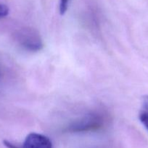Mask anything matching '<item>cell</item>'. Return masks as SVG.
Masks as SVG:
<instances>
[{
	"label": "cell",
	"instance_id": "obj_8",
	"mask_svg": "<svg viewBox=\"0 0 148 148\" xmlns=\"http://www.w3.org/2000/svg\"><path fill=\"white\" fill-rule=\"evenodd\" d=\"M3 143H4V145H5V147L7 148H20L19 147H17V145L13 144V143L7 141V140H4Z\"/></svg>",
	"mask_w": 148,
	"mask_h": 148
},
{
	"label": "cell",
	"instance_id": "obj_6",
	"mask_svg": "<svg viewBox=\"0 0 148 148\" xmlns=\"http://www.w3.org/2000/svg\"><path fill=\"white\" fill-rule=\"evenodd\" d=\"M9 14V8L7 5L0 4V19L7 17Z\"/></svg>",
	"mask_w": 148,
	"mask_h": 148
},
{
	"label": "cell",
	"instance_id": "obj_4",
	"mask_svg": "<svg viewBox=\"0 0 148 148\" xmlns=\"http://www.w3.org/2000/svg\"><path fill=\"white\" fill-rule=\"evenodd\" d=\"M139 119L141 123L148 131V112L141 110L139 114Z\"/></svg>",
	"mask_w": 148,
	"mask_h": 148
},
{
	"label": "cell",
	"instance_id": "obj_3",
	"mask_svg": "<svg viewBox=\"0 0 148 148\" xmlns=\"http://www.w3.org/2000/svg\"><path fill=\"white\" fill-rule=\"evenodd\" d=\"M23 148H52L50 139L38 133H30L23 143Z\"/></svg>",
	"mask_w": 148,
	"mask_h": 148
},
{
	"label": "cell",
	"instance_id": "obj_2",
	"mask_svg": "<svg viewBox=\"0 0 148 148\" xmlns=\"http://www.w3.org/2000/svg\"><path fill=\"white\" fill-rule=\"evenodd\" d=\"M18 40L23 49L32 52L39 51L44 47L43 42L39 34L32 30H25L20 32Z\"/></svg>",
	"mask_w": 148,
	"mask_h": 148
},
{
	"label": "cell",
	"instance_id": "obj_7",
	"mask_svg": "<svg viewBox=\"0 0 148 148\" xmlns=\"http://www.w3.org/2000/svg\"><path fill=\"white\" fill-rule=\"evenodd\" d=\"M141 110L148 112V95H145V96L142 97Z\"/></svg>",
	"mask_w": 148,
	"mask_h": 148
},
{
	"label": "cell",
	"instance_id": "obj_9",
	"mask_svg": "<svg viewBox=\"0 0 148 148\" xmlns=\"http://www.w3.org/2000/svg\"><path fill=\"white\" fill-rule=\"evenodd\" d=\"M0 77H1V73H0Z\"/></svg>",
	"mask_w": 148,
	"mask_h": 148
},
{
	"label": "cell",
	"instance_id": "obj_1",
	"mask_svg": "<svg viewBox=\"0 0 148 148\" xmlns=\"http://www.w3.org/2000/svg\"><path fill=\"white\" fill-rule=\"evenodd\" d=\"M104 125V119L99 114H89L74 121L66 128L67 132L73 133L97 131Z\"/></svg>",
	"mask_w": 148,
	"mask_h": 148
},
{
	"label": "cell",
	"instance_id": "obj_5",
	"mask_svg": "<svg viewBox=\"0 0 148 148\" xmlns=\"http://www.w3.org/2000/svg\"><path fill=\"white\" fill-rule=\"evenodd\" d=\"M69 4V0H60L59 1V13L61 15H63L67 12Z\"/></svg>",
	"mask_w": 148,
	"mask_h": 148
}]
</instances>
